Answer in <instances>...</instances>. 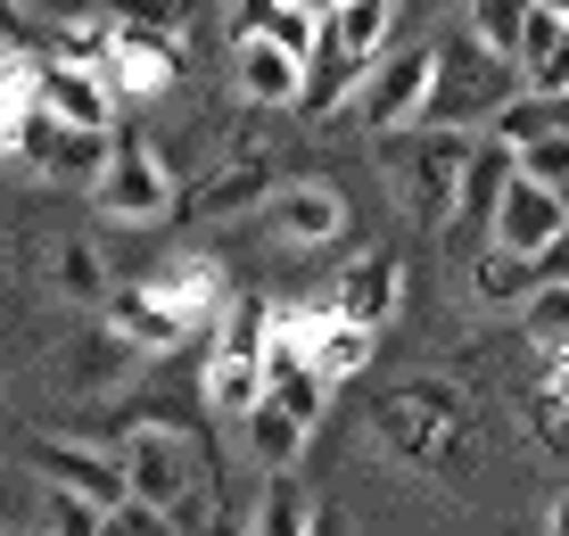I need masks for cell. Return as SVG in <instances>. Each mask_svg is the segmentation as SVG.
Here are the masks:
<instances>
[{"mask_svg":"<svg viewBox=\"0 0 569 536\" xmlns=\"http://www.w3.org/2000/svg\"><path fill=\"white\" fill-rule=\"evenodd\" d=\"M116 454H124V479H132V495L141 504H157V512H173L182 520L190 504H207L199 495V479H207V446H190V429L182 421H124V438H116Z\"/></svg>","mask_w":569,"mask_h":536,"instance_id":"277c9868","label":"cell"},{"mask_svg":"<svg viewBox=\"0 0 569 536\" xmlns=\"http://www.w3.org/2000/svg\"><path fill=\"white\" fill-rule=\"evenodd\" d=\"M149 297L173 314V322L199 339V330L223 322V306H231V281H223V265L214 256H166V265L149 272Z\"/></svg>","mask_w":569,"mask_h":536,"instance_id":"8fae6325","label":"cell"},{"mask_svg":"<svg viewBox=\"0 0 569 536\" xmlns=\"http://www.w3.org/2000/svg\"><path fill=\"white\" fill-rule=\"evenodd\" d=\"M380 173L397 182V207L413 215L421 231H446L455 224V198H462V166L479 149V132H446V125H421V132H380Z\"/></svg>","mask_w":569,"mask_h":536,"instance_id":"7a4b0ae2","label":"cell"},{"mask_svg":"<svg viewBox=\"0 0 569 536\" xmlns=\"http://www.w3.org/2000/svg\"><path fill=\"white\" fill-rule=\"evenodd\" d=\"M264 347H272V306H264V297H231L223 322L207 330V355H199L207 413L248 421V413L264 405Z\"/></svg>","mask_w":569,"mask_h":536,"instance_id":"3957f363","label":"cell"},{"mask_svg":"<svg viewBox=\"0 0 569 536\" xmlns=\"http://www.w3.org/2000/svg\"><path fill=\"white\" fill-rule=\"evenodd\" d=\"M569 231V190H545V182H520L503 190V207H496V224H487V240H503V248H520V256H545Z\"/></svg>","mask_w":569,"mask_h":536,"instance_id":"5bb4252c","label":"cell"},{"mask_svg":"<svg viewBox=\"0 0 569 536\" xmlns=\"http://www.w3.org/2000/svg\"><path fill=\"white\" fill-rule=\"evenodd\" d=\"M42 99L67 116L74 132H116V108H124L108 75L100 67H74V58H42Z\"/></svg>","mask_w":569,"mask_h":536,"instance_id":"e0dca14e","label":"cell"},{"mask_svg":"<svg viewBox=\"0 0 569 536\" xmlns=\"http://www.w3.org/2000/svg\"><path fill=\"white\" fill-rule=\"evenodd\" d=\"M520 91H528V75L512 67V58L479 50L462 33V42H446V75H438V108H429V125L487 132V125H496V108H503V99H520Z\"/></svg>","mask_w":569,"mask_h":536,"instance_id":"52a82bcc","label":"cell"},{"mask_svg":"<svg viewBox=\"0 0 569 536\" xmlns=\"http://www.w3.org/2000/svg\"><path fill=\"white\" fill-rule=\"evenodd\" d=\"M561 33H569V17H561V9H545V0H537V9H528V33H520V75L537 67V58L553 50Z\"/></svg>","mask_w":569,"mask_h":536,"instance_id":"d6a6232c","label":"cell"},{"mask_svg":"<svg viewBox=\"0 0 569 536\" xmlns=\"http://www.w3.org/2000/svg\"><path fill=\"white\" fill-rule=\"evenodd\" d=\"M108 50H116V17H108V9L67 17V26H58V42H50V58H74V67H108Z\"/></svg>","mask_w":569,"mask_h":536,"instance_id":"83f0119b","label":"cell"},{"mask_svg":"<svg viewBox=\"0 0 569 536\" xmlns=\"http://www.w3.org/2000/svg\"><path fill=\"white\" fill-rule=\"evenodd\" d=\"M462 265H470V297H479L487 314L528 306V297L545 289V265H537V256H520V248H503V240H479Z\"/></svg>","mask_w":569,"mask_h":536,"instance_id":"d6986e66","label":"cell"},{"mask_svg":"<svg viewBox=\"0 0 569 536\" xmlns=\"http://www.w3.org/2000/svg\"><path fill=\"white\" fill-rule=\"evenodd\" d=\"M545 132H569L561 99H545V91H520V99H503V108H496L487 141H503V149H528V141H545Z\"/></svg>","mask_w":569,"mask_h":536,"instance_id":"484cf974","label":"cell"},{"mask_svg":"<svg viewBox=\"0 0 569 536\" xmlns=\"http://www.w3.org/2000/svg\"><path fill=\"white\" fill-rule=\"evenodd\" d=\"M520 173H528V182H545V190H569V132L528 141V149H520Z\"/></svg>","mask_w":569,"mask_h":536,"instance_id":"1f68e13d","label":"cell"},{"mask_svg":"<svg viewBox=\"0 0 569 536\" xmlns=\"http://www.w3.org/2000/svg\"><path fill=\"white\" fill-rule=\"evenodd\" d=\"M272 9H281V0H231V42H257L272 26Z\"/></svg>","mask_w":569,"mask_h":536,"instance_id":"e575fe53","label":"cell"},{"mask_svg":"<svg viewBox=\"0 0 569 536\" xmlns=\"http://www.w3.org/2000/svg\"><path fill=\"white\" fill-rule=\"evenodd\" d=\"M330 306L347 314V322H363V330H388L405 314V265L388 248H371V256H356V265L330 281Z\"/></svg>","mask_w":569,"mask_h":536,"instance_id":"9a60e30c","label":"cell"},{"mask_svg":"<svg viewBox=\"0 0 569 536\" xmlns=\"http://www.w3.org/2000/svg\"><path fill=\"white\" fill-rule=\"evenodd\" d=\"M100 322H108V330H116L124 347H141V355H173V347L190 339V330H182V322H173V314H166V306L149 297V281H132V289L116 281V297L100 306Z\"/></svg>","mask_w":569,"mask_h":536,"instance_id":"ffe728a7","label":"cell"},{"mask_svg":"<svg viewBox=\"0 0 569 536\" xmlns=\"http://www.w3.org/2000/svg\"><path fill=\"white\" fill-rule=\"evenodd\" d=\"M231 83H240L248 108H298V91H306V58L298 50H281L272 33H257V42H231Z\"/></svg>","mask_w":569,"mask_h":536,"instance_id":"2e32d148","label":"cell"},{"mask_svg":"<svg viewBox=\"0 0 569 536\" xmlns=\"http://www.w3.org/2000/svg\"><path fill=\"white\" fill-rule=\"evenodd\" d=\"M272 314H281V322L298 330V347L313 355V371H322L330 388H339V380H356V371H371V347H380V330L347 322V314L330 306V297H322V306H272Z\"/></svg>","mask_w":569,"mask_h":536,"instance_id":"9c48e42d","label":"cell"},{"mask_svg":"<svg viewBox=\"0 0 569 536\" xmlns=\"http://www.w3.org/2000/svg\"><path fill=\"white\" fill-rule=\"evenodd\" d=\"M438 75H446V42H413L397 58H380V67L363 75L356 91V125L380 141V132H421L429 108H438Z\"/></svg>","mask_w":569,"mask_h":536,"instance_id":"8992f818","label":"cell"},{"mask_svg":"<svg viewBox=\"0 0 569 536\" xmlns=\"http://www.w3.org/2000/svg\"><path fill=\"white\" fill-rule=\"evenodd\" d=\"M240 438H248V463H257L264 479H272V470H298V454H306V438H313V421H298L289 405H272V396H264V405L240 421Z\"/></svg>","mask_w":569,"mask_h":536,"instance_id":"7402d4cb","label":"cell"},{"mask_svg":"<svg viewBox=\"0 0 569 536\" xmlns=\"http://www.w3.org/2000/svg\"><path fill=\"white\" fill-rule=\"evenodd\" d=\"M528 9H537V0H462V33H470L479 50H496V58H512V67H520Z\"/></svg>","mask_w":569,"mask_h":536,"instance_id":"d4e9b609","label":"cell"},{"mask_svg":"<svg viewBox=\"0 0 569 536\" xmlns=\"http://www.w3.org/2000/svg\"><path fill=\"white\" fill-rule=\"evenodd\" d=\"M371 429L397 463L429 470V479H462L479 463V429H470V396L446 371H413L388 396H371Z\"/></svg>","mask_w":569,"mask_h":536,"instance_id":"6da1fadb","label":"cell"},{"mask_svg":"<svg viewBox=\"0 0 569 536\" xmlns=\"http://www.w3.org/2000/svg\"><path fill=\"white\" fill-rule=\"evenodd\" d=\"M50 281H58V297H74V306H108V297H116V281H108V256L91 248V240H58Z\"/></svg>","mask_w":569,"mask_h":536,"instance_id":"4316f807","label":"cell"},{"mask_svg":"<svg viewBox=\"0 0 569 536\" xmlns=\"http://www.w3.org/2000/svg\"><path fill=\"white\" fill-rule=\"evenodd\" d=\"M528 364H537V388L553 396V405H569V339H553V330H528Z\"/></svg>","mask_w":569,"mask_h":536,"instance_id":"4dcf8cb0","label":"cell"},{"mask_svg":"<svg viewBox=\"0 0 569 536\" xmlns=\"http://www.w3.org/2000/svg\"><path fill=\"white\" fill-rule=\"evenodd\" d=\"M100 75L116 83V99H157V91H173V75H182V33L124 26V17H116V50H108Z\"/></svg>","mask_w":569,"mask_h":536,"instance_id":"7c38bea8","label":"cell"},{"mask_svg":"<svg viewBox=\"0 0 569 536\" xmlns=\"http://www.w3.org/2000/svg\"><path fill=\"white\" fill-rule=\"evenodd\" d=\"M545 536H569V479L553 487V504H545Z\"/></svg>","mask_w":569,"mask_h":536,"instance_id":"8d00e7d4","label":"cell"},{"mask_svg":"<svg viewBox=\"0 0 569 536\" xmlns=\"http://www.w3.org/2000/svg\"><path fill=\"white\" fill-rule=\"evenodd\" d=\"M26 463L42 487H67V495H91V504H124L132 479H124V454L116 446H83V438H26Z\"/></svg>","mask_w":569,"mask_h":536,"instance_id":"ba28073f","label":"cell"},{"mask_svg":"<svg viewBox=\"0 0 569 536\" xmlns=\"http://www.w3.org/2000/svg\"><path fill=\"white\" fill-rule=\"evenodd\" d=\"M100 536H182V520H173V512H157V504H141V495H124V504H108Z\"/></svg>","mask_w":569,"mask_h":536,"instance_id":"f546056e","label":"cell"},{"mask_svg":"<svg viewBox=\"0 0 569 536\" xmlns=\"http://www.w3.org/2000/svg\"><path fill=\"white\" fill-rule=\"evenodd\" d=\"M264 231L281 248H330V240H347V190L339 182H281L264 198Z\"/></svg>","mask_w":569,"mask_h":536,"instance_id":"30bf717a","label":"cell"},{"mask_svg":"<svg viewBox=\"0 0 569 536\" xmlns=\"http://www.w3.org/2000/svg\"><path fill=\"white\" fill-rule=\"evenodd\" d=\"M397 17H405V0H339L330 33H339V50H347V58L380 67V58H388V42H397Z\"/></svg>","mask_w":569,"mask_h":536,"instance_id":"603a6c76","label":"cell"},{"mask_svg":"<svg viewBox=\"0 0 569 536\" xmlns=\"http://www.w3.org/2000/svg\"><path fill=\"white\" fill-rule=\"evenodd\" d=\"M272 190H281L272 157H231V166H223V173H207V182L190 190L182 207L199 215V224H231V215H248V207L264 215V198H272Z\"/></svg>","mask_w":569,"mask_h":536,"instance_id":"ac0fdd59","label":"cell"},{"mask_svg":"<svg viewBox=\"0 0 569 536\" xmlns=\"http://www.w3.org/2000/svg\"><path fill=\"white\" fill-rule=\"evenodd\" d=\"M207 536H257V528H248V512H240V504H231V495H223V487H214V512H207Z\"/></svg>","mask_w":569,"mask_h":536,"instance_id":"d590c367","label":"cell"},{"mask_svg":"<svg viewBox=\"0 0 569 536\" xmlns=\"http://www.w3.org/2000/svg\"><path fill=\"white\" fill-rule=\"evenodd\" d=\"M289 9H313V17H339V0H289Z\"/></svg>","mask_w":569,"mask_h":536,"instance_id":"74e56055","label":"cell"},{"mask_svg":"<svg viewBox=\"0 0 569 536\" xmlns=\"http://www.w3.org/2000/svg\"><path fill=\"white\" fill-rule=\"evenodd\" d=\"M313 520H322V504H313L289 470H272V479L257 487V504H248V528L257 536H313Z\"/></svg>","mask_w":569,"mask_h":536,"instance_id":"cb8c5ba5","label":"cell"},{"mask_svg":"<svg viewBox=\"0 0 569 536\" xmlns=\"http://www.w3.org/2000/svg\"><path fill=\"white\" fill-rule=\"evenodd\" d=\"M545 9H561V17H569V0H545Z\"/></svg>","mask_w":569,"mask_h":536,"instance_id":"60d3db41","label":"cell"},{"mask_svg":"<svg viewBox=\"0 0 569 536\" xmlns=\"http://www.w3.org/2000/svg\"><path fill=\"white\" fill-rule=\"evenodd\" d=\"M0 536H50V528H0Z\"/></svg>","mask_w":569,"mask_h":536,"instance_id":"ab89813d","label":"cell"},{"mask_svg":"<svg viewBox=\"0 0 569 536\" xmlns=\"http://www.w3.org/2000/svg\"><path fill=\"white\" fill-rule=\"evenodd\" d=\"M520 182V149H503V141H487L479 132V149H470V166H462V198H455V224L438 231L446 248H470V231H487L496 224V207H503V190Z\"/></svg>","mask_w":569,"mask_h":536,"instance_id":"4fadbf2b","label":"cell"},{"mask_svg":"<svg viewBox=\"0 0 569 536\" xmlns=\"http://www.w3.org/2000/svg\"><path fill=\"white\" fill-rule=\"evenodd\" d=\"M421 9H455V0H405V17H421Z\"/></svg>","mask_w":569,"mask_h":536,"instance_id":"f35d334b","label":"cell"},{"mask_svg":"<svg viewBox=\"0 0 569 536\" xmlns=\"http://www.w3.org/2000/svg\"><path fill=\"white\" fill-rule=\"evenodd\" d=\"M91 207H100V224H132V231H157L173 224V173L166 157H157V141H141V132H108V166L100 182H91Z\"/></svg>","mask_w":569,"mask_h":536,"instance_id":"5b68a950","label":"cell"},{"mask_svg":"<svg viewBox=\"0 0 569 536\" xmlns=\"http://www.w3.org/2000/svg\"><path fill=\"white\" fill-rule=\"evenodd\" d=\"M528 91H545V99H569V33H561V42L537 58V67H528Z\"/></svg>","mask_w":569,"mask_h":536,"instance_id":"836d02e7","label":"cell"},{"mask_svg":"<svg viewBox=\"0 0 569 536\" xmlns=\"http://www.w3.org/2000/svg\"><path fill=\"white\" fill-rule=\"evenodd\" d=\"M363 75H371V67H363V58H347V50H339V33H330V42L306 58V91H298V116H306V125H322V116L356 108Z\"/></svg>","mask_w":569,"mask_h":536,"instance_id":"44dd1931","label":"cell"},{"mask_svg":"<svg viewBox=\"0 0 569 536\" xmlns=\"http://www.w3.org/2000/svg\"><path fill=\"white\" fill-rule=\"evenodd\" d=\"M108 504H91V495H67V487H42V528L50 536H100Z\"/></svg>","mask_w":569,"mask_h":536,"instance_id":"f1b7e54d","label":"cell"}]
</instances>
